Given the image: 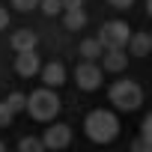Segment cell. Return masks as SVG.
<instances>
[{"label": "cell", "instance_id": "cell-1", "mask_svg": "<svg viewBox=\"0 0 152 152\" xmlns=\"http://www.w3.org/2000/svg\"><path fill=\"white\" fill-rule=\"evenodd\" d=\"M84 131H87V137L93 143H113L119 137V119H116V113H110V110L102 107V110L87 113Z\"/></svg>", "mask_w": 152, "mask_h": 152}, {"label": "cell", "instance_id": "cell-2", "mask_svg": "<svg viewBox=\"0 0 152 152\" xmlns=\"http://www.w3.org/2000/svg\"><path fill=\"white\" fill-rule=\"evenodd\" d=\"M24 110H27V113H30L36 122H51V119L60 113V96H57L54 90H48V87L33 90V93L27 96Z\"/></svg>", "mask_w": 152, "mask_h": 152}, {"label": "cell", "instance_id": "cell-3", "mask_svg": "<svg viewBox=\"0 0 152 152\" xmlns=\"http://www.w3.org/2000/svg\"><path fill=\"white\" fill-rule=\"evenodd\" d=\"M107 99L113 102L116 110H137L140 102H143V90H140V84L122 78V81H116V84L107 90Z\"/></svg>", "mask_w": 152, "mask_h": 152}, {"label": "cell", "instance_id": "cell-4", "mask_svg": "<svg viewBox=\"0 0 152 152\" xmlns=\"http://www.w3.org/2000/svg\"><path fill=\"white\" fill-rule=\"evenodd\" d=\"M102 66L96 63V60H84V63H78V69H75V81H78V90H84V93H93V90H99L102 87Z\"/></svg>", "mask_w": 152, "mask_h": 152}, {"label": "cell", "instance_id": "cell-5", "mask_svg": "<svg viewBox=\"0 0 152 152\" xmlns=\"http://www.w3.org/2000/svg\"><path fill=\"white\" fill-rule=\"evenodd\" d=\"M128 24L125 21H107L102 30H99V42H102V48H125V42H128Z\"/></svg>", "mask_w": 152, "mask_h": 152}, {"label": "cell", "instance_id": "cell-6", "mask_svg": "<svg viewBox=\"0 0 152 152\" xmlns=\"http://www.w3.org/2000/svg\"><path fill=\"white\" fill-rule=\"evenodd\" d=\"M42 143H45V149H66L69 143H72V128L69 125H63V122H57V125H48L45 128V134H42Z\"/></svg>", "mask_w": 152, "mask_h": 152}, {"label": "cell", "instance_id": "cell-7", "mask_svg": "<svg viewBox=\"0 0 152 152\" xmlns=\"http://www.w3.org/2000/svg\"><path fill=\"white\" fill-rule=\"evenodd\" d=\"M39 75H42V81H45V87L48 90H54V87H63L66 84V66L63 63H45V66H39Z\"/></svg>", "mask_w": 152, "mask_h": 152}, {"label": "cell", "instance_id": "cell-8", "mask_svg": "<svg viewBox=\"0 0 152 152\" xmlns=\"http://www.w3.org/2000/svg\"><path fill=\"white\" fill-rule=\"evenodd\" d=\"M39 54L36 51H21L18 54V60H15V72L21 75V78H36L39 75Z\"/></svg>", "mask_w": 152, "mask_h": 152}, {"label": "cell", "instance_id": "cell-9", "mask_svg": "<svg viewBox=\"0 0 152 152\" xmlns=\"http://www.w3.org/2000/svg\"><path fill=\"white\" fill-rule=\"evenodd\" d=\"M99 60H102L104 72H122L128 63V54H125V48H104Z\"/></svg>", "mask_w": 152, "mask_h": 152}, {"label": "cell", "instance_id": "cell-10", "mask_svg": "<svg viewBox=\"0 0 152 152\" xmlns=\"http://www.w3.org/2000/svg\"><path fill=\"white\" fill-rule=\"evenodd\" d=\"M9 45H12V51L15 54H21V51H36V45H39V36L33 33V30H15L12 33V39H9Z\"/></svg>", "mask_w": 152, "mask_h": 152}, {"label": "cell", "instance_id": "cell-11", "mask_svg": "<svg viewBox=\"0 0 152 152\" xmlns=\"http://www.w3.org/2000/svg\"><path fill=\"white\" fill-rule=\"evenodd\" d=\"M125 48H128V54H134V57H146V54L152 51V36H149V33H131L128 42H125Z\"/></svg>", "mask_w": 152, "mask_h": 152}, {"label": "cell", "instance_id": "cell-12", "mask_svg": "<svg viewBox=\"0 0 152 152\" xmlns=\"http://www.w3.org/2000/svg\"><path fill=\"white\" fill-rule=\"evenodd\" d=\"M63 21H66V30H84L87 27V12L84 9H63Z\"/></svg>", "mask_w": 152, "mask_h": 152}, {"label": "cell", "instance_id": "cell-13", "mask_svg": "<svg viewBox=\"0 0 152 152\" xmlns=\"http://www.w3.org/2000/svg\"><path fill=\"white\" fill-rule=\"evenodd\" d=\"M102 51H104V48H102L99 39H84V42H81V57H84V60H99Z\"/></svg>", "mask_w": 152, "mask_h": 152}, {"label": "cell", "instance_id": "cell-14", "mask_svg": "<svg viewBox=\"0 0 152 152\" xmlns=\"http://www.w3.org/2000/svg\"><path fill=\"white\" fill-rule=\"evenodd\" d=\"M18 152H45V143H42V137L30 134V137H21V143H18Z\"/></svg>", "mask_w": 152, "mask_h": 152}, {"label": "cell", "instance_id": "cell-15", "mask_svg": "<svg viewBox=\"0 0 152 152\" xmlns=\"http://www.w3.org/2000/svg\"><path fill=\"white\" fill-rule=\"evenodd\" d=\"M3 102H6V107H9L12 113H21L24 104H27V96H24V93H9V99H3Z\"/></svg>", "mask_w": 152, "mask_h": 152}, {"label": "cell", "instance_id": "cell-16", "mask_svg": "<svg viewBox=\"0 0 152 152\" xmlns=\"http://www.w3.org/2000/svg\"><path fill=\"white\" fill-rule=\"evenodd\" d=\"M39 9H42L45 15H57V12H63L60 0H39Z\"/></svg>", "mask_w": 152, "mask_h": 152}, {"label": "cell", "instance_id": "cell-17", "mask_svg": "<svg viewBox=\"0 0 152 152\" xmlns=\"http://www.w3.org/2000/svg\"><path fill=\"white\" fill-rule=\"evenodd\" d=\"M131 152H152V140L149 137H134V143H131Z\"/></svg>", "mask_w": 152, "mask_h": 152}, {"label": "cell", "instance_id": "cell-18", "mask_svg": "<svg viewBox=\"0 0 152 152\" xmlns=\"http://www.w3.org/2000/svg\"><path fill=\"white\" fill-rule=\"evenodd\" d=\"M12 119H15V113L6 107V102H0V128H9Z\"/></svg>", "mask_w": 152, "mask_h": 152}, {"label": "cell", "instance_id": "cell-19", "mask_svg": "<svg viewBox=\"0 0 152 152\" xmlns=\"http://www.w3.org/2000/svg\"><path fill=\"white\" fill-rule=\"evenodd\" d=\"M12 6H15L18 12H30V9L39 6V0H12Z\"/></svg>", "mask_w": 152, "mask_h": 152}, {"label": "cell", "instance_id": "cell-20", "mask_svg": "<svg viewBox=\"0 0 152 152\" xmlns=\"http://www.w3.org/2000/svg\"><path fill=\"white\" fill-rule=\"evenodd\" d=\"M140 134L152 140V116H146V119H143V125H140Z\"/></svg>", "mask_w": 152, "mask_h": 152}, {"label": "cell", "instance_id": "cell-21", "mask_svg": "<svg viewBox=\"0 0 152 152\" xmlns=\"http://www.w3.org/2000/svg\"><path fill=\"white\" fill-rule=\"evenodd\" d=\"M81 3H84V0H60L63 9H81Z\"/></svg>", "mask_w": 152, "mask_h": 152}, {"label": "cell", "instance_id": "cell-22", "mask_svg": "<svg viewBox=\"0 0 152 152\" xmlns=\"http://www.w3.org/2000/svg\"><path fill=\"white\" fill-rule=\"evenodd\" d=\"M131 3H134V0H110L113 9H131Z\"/></svg>", "mask_w": 152, "mask_h": 152}, {"label": "cell", "instance_id": "cell-23", "mask_svg": "<svg viewBox=\"0 0 152 152\" xmlns=\"http://www.w3.org/2000/svg\"><path fill=\"white\" fill-rule=\"evenodd\" d=\"M6 27H9V12L0 6V30H6Z\"/></svg>", "mask_w": 152, "mask_h": 152}, {"label": "cell", "instance_id": "cell-24", "mask_svg": "<svg viewBox=\"0 0 152 152\" xmlns=\"http://www.w3.org/2000/svg\"><path fill=\"white\" fill-rule=\"evenodd\" d=\"M0 152H6V146H3V140H0Z\"/></svg>", "mask_w": 152, "mask_h": 152}]
</instances>
